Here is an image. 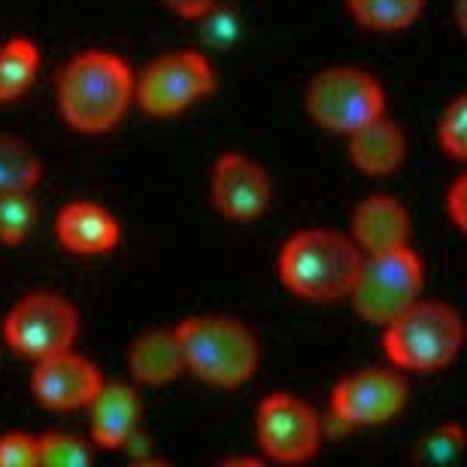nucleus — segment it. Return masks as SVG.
<instances>
[{
	"mask_svg": "<svg viewBox=\"0 0 467 467\" xmlns=\"http://www.w3.org/2000/svg\"><path fill=\"white\" fill-rule=\"evenodd\" d=\"M464 319L455 306L419 297L413 306L382 325V352L391 368L434 373L459 358Z\"/></svg>",
	"mask_w": 467,
	"mask_h": 467,
	"instance_id": "obj_4",
	"label": "nucleus"
},
{
	"mask_svg": "<svg viewBox=\"0 0 467 467\" xmlns=\"http://www.w3.org/2000/svg\"><path fill=\"white\" fill-rule=\"evenodd\" d=\"M91 413V443L100 450H125V443L140 431L143 400L128 382H100L95 398L88 400Z\"/></svg>",
	"mask_w": 467,
	"mask_h": 467,
	"instance_id": "obj_14",
	"label": "nucleus"
},
{
	"mask_svg": "<svg viewBox=\"0 0 467 467\" xmlns=\"http://www.w3.org/2000/svg\"><path fill=\"white\" fill-rule=\"evenodd\" d=\"M43 180V161L31 143L0 134V192H34Z\"/></svg>",
	"mask_w": 467,
	"mask_h": 467,
	"instance_id": "obj_20",
	"label": "nucleus"
},
{
	"mask_svg": "<svg viewBox=\"0 0 467 467\" xmlns=\"http://www.w3.org/2000/svg\"><path fill=\"white\" fill-rule=\"evenodd\" d=\"M437 143L455 161L467 158V98L459 95L450 100V107L443 109L437 119Z\"/></svg>",
	"mask_w": 467,
	"mask_h": 467,
	"instance_id": "obj_24",
	"label": "nucleus"
},
{
	"mask_svg": "<svg viewBox=\"0 0 467 467\" xmlns=\"http://www.w3.org/2000/svg\"><path fill=\"white\" fill-rule=\"evenodd\" d=\"M36 216L34 192H0V243L22 246L36 228Z\"/></svg>",
	"mask_w": 467,
	"mask_h": 467,
	"instance_id": "obj_21",
	"label": "nucleus"
},
{
	"mask_svg": "<svg viewBox=\"0 0 467 467\" xmlns=\"http://www.w3.org/2000/svg\"><path fill=\"white\" fill-rule=\"evenodd\" d=\"M79 334V313L64 295L31 292L9 306L4 316V340L16 355L46 358L70 349Z\"/></svg>",
	"mask_w": 467,
	"mask_h": 467,
	"instance_id": "obj_8",
	"label": "nucleus"
},
{
	"mask_svg": "<svg viewBox=\"0 0 467 467\" xmlns=\"http://www.w3.org/2000/svg\"><path fill=\"white\" fill-rule=\"evenodd\" d=\"M210 198L222 216L231 222H255L270 210L274 185L255 158L243 152H222L213 164Z\"/></svg>",
	"mask_w": 467,
	"mask_h": 467,
	"instance_id": "obj_11",
	"label": "nucleus"
},
{
	"mask_svg": "<svg viewBox=\"0 0 467 467\" xmlns=\"http://www.w3.org/2000/svg\"><path fill=\"white\" fill-rule=\"evenodd\" d=\"M410 234H413V222H410L407 207L395 194H368L352 210L349 240L361 249V255L410 246Z\"/></svg>",
	"mask_w": 467,
	"mask_h": 467,
	"instance_id": "obj_13",
	"label": "nucleus"
},
{
	"mask_svg": "<svg viewBox=\"0 0 467 467\" xmlns=\"http://www.w3.org/2000/svg\"><path fill=\"white\" fill-rule=\"evenodd\" d=\"M100 370L95 368V361H88L86 355L61 349L55 355L34 361L31 370V391L46 410L55 413H70V410H86L88 400L95 398V391L100 389Z\"/></svg>",
	"mask_w": 467,
	"mask_h": 467,
	"instance_id": "obj_12",
	"label": "nucleus"
},
{
	"mask_svg": "<svg viewBox=\"0 0 467 467\" xmlns=\"http://www.w3.org/2000/svg\"><path fill=\"white\" fill-rule=\"evenodd\" d=\"M407 382L398 368H361L331 391V416L343 428H377L407 407Z\"/></svg>",
	"mask_w": 467,
	"mask_h": 467,
	"instance_id": "obj_10",
	"label": "nucleus"
},
{
	"mask_svg": "<svg viewBox=\"0 0 467 467\" xmlns=\"http://www.w3.org/2000/svg\"><path fill=\"white\" fill-rule=\"evenodd\" d=\"M36 455L40 467H88L95 462V443L70 431L36 434Z\"/></svg>",
	"mask_w": 467,
	"mask_h": 467,
	"instance_id": "obj_22",
	"label": "nucleus"
},
{
	"mask_svg": "<svg viewBox=\"0 0 467 467\" xmlns=\"http://www.w3.org/2000/svg\"><path fill=\"white\" fill-rule=\"evenodd\" d=\"M255 441L265 462L304 464L322 446L319 413L297 395L274 391L255 410Z\"/></svg>",
	"mask_w": 467,
	"mask_h": 467,
	"instance_id": "obj_9",
	"label": "nucleus"
},
{
	"mask_svg": "<svg viewBox=\"0 0 467 467\" xmlns=\"http://www.w3.org/2000/svg\"><path fill=\"white\" fill-rule=\"evenodd\" d=\"M130 64L109 49L77 52L58 73V113L77 134H109L134 107Z\"/></svg>",
	"mask_w": 467,
	"mask_h": 467,
	"instance_id": "obj_1",
	"label": "nucleus"
},
{
	"mask_svg": "<svg viewBox=\"0 0 467 467\" xmlns=\"http://www.w3.org/2000/svg\"><path fill=\"white\" fill-rule=\"evenodd\" d=\"M40 77V49L27 36L0 43V104L25 98Z\"/></svg>",
	"mask_w": 467,
	"mask_h": 467,
	"instance_id": "obj_18",
	"label": "nucleus"
},
{
	"mask_svg": "<svg viewBox=\"0 0 467 467\" xmlns=\"http://www.w3.org/2000/svg\"><path fill=\"white\" fill-rule=\"evenodd\" d=\"M55 237L70 255L98 258L119 246L121 228L119 219L100 203L73 201L67 207H61L58 219H55Z\"/></svg>",
	"mask_w": 467,
	"mask_h": 467,
	"instance_id": "obj_15",
	"label": "nucleus"
},
{
	"mask_svg": "<svg viewBox=\"0 0 467 467\" xmlns=\"http://www.w3.org/2000/svg\"><path fill=\"white\" fill-rule=\"evenodd\" d=\"M128 370L140 386H171L185 377V358L176 331L155 328L140 334L128 347Z\"/></svg>",
	"mask_w": 467,
	"mask_h": 467,
	"instance_id": "obj_17",
	"label": "nucleus"
},
{
	"mask_svg": "<svg viewBox=\"0 0 467 467\" xmlns=\"http://www.w3.org/2000/svg\"><path fill=\"white\" fill-rule=\"evenodd\" d=\"M306 113L328 134L347 137L364 121L386 113V91L370 70L337 64L325 67L306 86Z\"/></svg>",
	"mask_w": 467,
	"mask_h": 467,
	"instance_id": "obj_6",
	"label": "nucleus"
},
{
	"mask_svg": "<svg viewBox=\"0 0 467 467\" xmlns=\"http://www.w3.org/2000/svg\"><path fill=\"white\" fill-rule=\"evenodd\" d=\"M0 467H40L36 434L27 431L0 434Z\"/></svg>",
	"mask_w": 467,
	"mask_h": 467,
	"instance_id": "obj_25",
	"label": "nucleus"
},
{
	"mask_svg": "<svg viewBox=\"0 0 467 467\" xmlns=\"http://www.w3.org/2000/svg\"><path fill=\"white\" fill-rule=\"evenodd\" d=\"M425 288V265L410 246L370 252L361 255L358 274L349 288V301L355 313L368 325H389L407 306L422 297Z\"/></svg>",
	"mask_w": 467,
	"mask_h": 467,
	"instance_id": "obj_5",
	"label": "nucleus"
},
{
	"mask_svg": "<svg viewBox=\"0 0 467 467\" xmlns=\"http://www.w3.org/2000/svg\"><path fill=\"white\" fill-rule=\"evenodd\" d=\"M167 13L180 18H203L210 9H216V0H161Z\"/></svg>",
	"mask_w": 467,
	"mask_h": 467,
	"instance_id": "obj_27",
	"label": "nucleus"
},
{
	"mask_svg": "<svg viewBox=\"0 0 467 467\" xmlns=\"http://www.w3.org/2000/svg\"><path fill=\"white\" fill-rule=\"evenodd\" d=\"M185 373L216 389H240L255 377L261 349L246 325L234 316L203 313L176 325Z\"/></svg>",
	"mask_w": 467,
	"mask_h": 467,
	"instance_id": "obj_3",
	"label": "nucleus"
},
{
	"mask_svg": "<svg viewBox=\"0 0 467 467\" xmlns=\"http://www.w3.org/2000/svg\"><path fill=\"white\" fill-rule=\"evenodd\" d=\"M349 16L368 31L398 34L419 22L425 0H347Z\"/></svg>",
	"mask_w": 467,
	"mask_h": 467,
	"instance_id": "obj_19",
	"label": "nucleus"
},
{
	"mask_svg": "<svg viewBox=\"0 0 467 467\" xmlns=\"http://www.w3.org/2000/svg\"><path fill=\"white\" fill-rule=\"evenodd\" d=\"M216 88V67L198 49H180L155 58L134 77V104L146 116H180Z\"/></svg>",
	"mask_w": 467,
	"mask_h": 467,
	"instance_id": "obj_7",
	"label": "nucleus"
},
{
	"mask_svg": "<svg viewBox=\"0 0 467 467\" xmlns=\"http://www.w3.org/2000/svg\"><path fill=\"white\" fill-rule=\"evenodd\" d=\"M347 149L355 171H361L364 176H389L404 164L407 137L395 119L382 113L347 134Z\"/></svg>",
	"mask_w": 467,
	"mask_h": 467,
	"instance_id": "obj_16",
	"label": "nucleus"
},
{
	"mask_svg": "<svg viewBox=\"0 0 467 467\" xmlns=\"http://www.w3.org/2000/svg\"><path fill=\"white\" fill-rule=\"evenodd\" d=\"M361 265V249L349 234L331 228H304L279 249L276 270L292 295L310 304H337L349 295Z\"/></svg>",
	"mask_w": 467,
	"mask_h": 467,
	"instance_id": "obj_2",
	"label": "nucleus"
},
{
	"mask_svg": "<svg viewBox=\"0 0 467 467\" xmlns=\"http://www.w3.org/2000/svg\"><path fill=\"white\" fill-rule=\"evenodd\" d=\"M464 443H467L464 428L459 422H446V425L431 428V431L416 443L413 455H416V462L431 464V467L452 464L464 452Z\"/></svg>",
	"mask_w": 467,
	"mask_h": 467,
	"instance_id": "obj_23",
	"label": "nucleus"
},
{
	"mask_svg": "<svg viewBox=\"0 0 467 467\" xmlns=\"http://www.w3.org/2000/svg\"><path fill=\"white\" fill-rule=\"evenodd\" d=\"M446 216L455 231H467V176H455V182L446 192Z\"/></svg>",
	"mask_w": 467,
	"mask_h": 467,
	"instance_id": "obj_26",
	"label": "nucleus"
}]
</instances>
